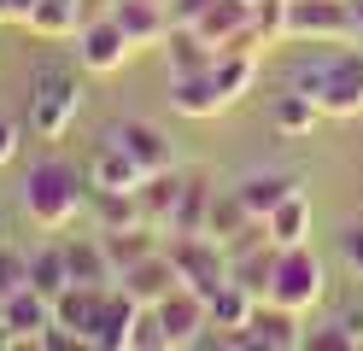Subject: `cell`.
<instances>
[{
    "label": "cell",
    "mask_w": 363,
    "mask_h": 351,
    "mask_svg": "<svg viewBox=\"0 0 363 351\" xmlns=\"http://www.w3.org/2000/svg\"><path fill=\"white\" fill-rule=\"evenodd\" d=\"M287 88L311 94V100L323 106V117H357V111H363V47H346V41H340L334 53L293 65Z\"/></svg>",
    "instance_id": "1"
},
{
    "label": "cell",
    "mask_w": 363,
    "mask_h": 351,
    "mask_svg": "<svg viewBox=\"0 0 363 351\" xmlns=\"http://www.w3.org/2000/svg\"><path fill=\"white\" fill-rule=\"evenodd\" d=\"M88 194H94V182L77 176V164L65 158H35L30 176H24V211L35 228H71L82 211H88Z\"/></svg>",
    "instance_id": "2"
},
{
    "label": "cell",
    "mask_w": 363,
    "mask_h": 351,
    "mask_svg": "<svg viewBox=\"0 0 363 351\" xmlns=\"http://www.w3.org/2000/svg\"><path fill=\"white\" fill-rule=\"evenodd\" d=\"M77 111H82V82H77V70H65V65L35 70V88H30V129H35L41 140H59V135H71Z\"/></svg>",
    "instance_id": "3"
},
{
    "label": "cell",
    "mask_w": 363,
    "mask_h": 351,
    "mask_svg": "<svg viewBox=\"0 0 363 351\" xmlns=\"http://www.w3.org/2000/svg\"><path fill=\"white\" fill-rule=\"evenodd\" d=\"M269 299L287 304V311H316V304L328 299V264L305 246H281V264H276V281H269Z\"/></svg>",
    "instance_id": "4"
},
{
    "label": "cell",
    "mask_w": 363,
    "mask_h": 351,
    "mask_svg": "<svg viewBox=\"0 0 363 351\" xmlns=\"http://www.w3.org/2000/svg\"><path fill=\"white\" fill-rule=\"evenodd\" d=\"M164 252H170L176 275L188 281L194 293H206V299L223 287V281H229V246H223L217 234H170Z\"/></svg>",
    "instance_id": "5"
},
{
    "label": "cell",
    "mask_w": 363,
    "mask_h": 351,
    "mask_svg": "<svg viewBox=\"0 0 363 351\" xmlns=\"http://www.w3.org/2000/svg\"><path fill=\"white\" fill-rule=\"evenodd\" d=\"M287 41H316V47L357 41L352 0H287Z\"/></svg>",
    "instance_id": "6"
},
{
    "label": "cell",
    "mask_w": 363,
    "mask_h": 351,
    "mask_svg": "<svg viewBox=\"0 0 363 351\" xmlns=\"http://www.w3.org/2000/svg\"><path fill=\"white\" fill-rule=\"evenodd\" d=\"M158 311V322H164V340H170V351H182V345H199L211 334V299L206 293H194L188 281L182 287H170L164 299L152 304Z\"/></svg>",
    "instance_id": "7"
},
{
    "label": "cell",
    "mask_w": 363,
    "mask_h": 351,
    "mask_svg": "<svg viewBox=\"0 0 363 351\" xmlns=\"http://www.w3.org/2000/svg\"><path fill=\"white\" fill-rule=\"evenodd\" d=\"M135 53V41L123 35V23L118 18H88L82 30H77V65L88 70V77H111V70H123Z\"/></svg>",
    "instance_id": "8"
},
{
    "label": "cell",
    "mask_w": 363,
    "mask_h": 351,
    "mask_svg": "<svg viewBox=\"0 0 363 351\" xmlns=\"http://www.w3.org/2000/svg\"><path fill=\"white\" fill-rule=\"evenodd\" d=\"M48 328H53V299L41 287L0 299V345H41Z\"/></svg>",
    "instance_id": "9"
},
{
    "label": "cell",
    "mask_w": 363,
    "mask_h": 351,
    "mask_svg": "<svg viewBox=\"0 0 363 351\" xmlns=\"http://www.w3.org/2000/svg\"><path fill=\"white\" fill-rule=\"evenodd\" d=\"M135 316H141V299L123 293V287H106L94 322H88V345H100V351H129V340H135Z\"/></svg>",
    "instance_id": "10"
},
{
    "label": "cell",
    "mask_w": 363,
    "mask_h": 351,
    "mask_svg": "<svg viewBox=\"0 0 363 351\" xmlns=\"http://www.w3.org/2000/svg\"><path fill=\"white\" fill-rule=\"evenodd\" d=\"M240 345H264V351H305V328H299V311H287L276 299H258L252 322H246Z\"/></svg>",
    "instance_id": "11"
},
{
    "label": "cell",
    "mask_w": 363,
    "mask_h": 351,
    "mask_svg": "<svg viewBox=\"0 0 363 351\" xmlns=\"http://www.w3.org/2000/svg\"><path fill=\"white\" fill-rule=\"evenodd\" d=\"M106 140H118V147L141 164L147 176H152V170H170V135L158 129L152 117H123V123L106 129Z\"/></svg>",
    "instance_id": "12"
},
{
    "label": "cell",
    "mask_w": 363,
    "mask_h": 351,
    "mask_svg": "<svg viewBox=\"0 0 363 351\" xmlns=\"http://www.w3.org/2000/svg\"><path fill=\"white\" fill-rule=\"evenodd\" d=\"M111 18L123 23V35L135 41V53L164 47V35H170V6H158V0H111Z\"/></svg>",
    "instance_id": "13"
},
{
    "label": "cell",
    "mask_w": 363,
    "mask_h": 351,
    "mask_svg": "<svg viewBox=\"0 0 363 351\" xmlns=\"http://www.w3.org/2000/svg\"><path fill=\"white\" fill-rule=\"evenodd\" d=\"M182 182H188V170H152L141 176V187H135V199H141V223H152L158 234H170V217H176V199H182Z\"/></svg>",
    "instance_id": "14"
},
{
    "label": "cell",
    "mask_w": 363,
    "mask_h": 351,
    "mask_svg": "<svg viewBox=\"0 0 363 351\" xmlns=\"http://www.w3.org/2000/svg\"><path fill=\"white\" fill-rule=\"evenodd\" d=\"M118 287H123V293H135L141 304H158L170 287H182V275H176V264H170V252L158 246L152 257H141V264H129V269L118 275Z\"/></svg>",
    "instance_id": "15"
},
{
    "label": "cell",
    "mask_w": 363,
    "mask_h": 351,
    "mask_svg": "<svg viewBox=\"0 0 363 351\" xmlns=\"http://www.w3.org/2000/svg\"><path fill=\"white\" fill-rule=\"evenodd\" d=\"M65 257H71V281H88V287H118V264H111V252L94 234H77V240H65Z\"/></svg>",
    "instance_id": "16"
},
{
    "label": "cell",
    "mask_w": 363,
    "mask_h": 351,
    "mask_svg": "<svg viewBox=\"0 0 363 351\" xmlns=\"http://www.w3.org/2000/svg\"><path fill=\"white\" fill-rule=\"evenodd\" d=\"M235 187H240V199L252 205V217H269V211H276L281 199H293L305 182L293 176V170H246Z\"/></svg>",
    "instance_id": "17"
},
{
    "label": "cell",
    "mask_w": 363,
    "mask_h": 351,
    "mask_svg": "<svg viewBox=\"0 0 363 351\" xmlns=\"http://www.w3.org/2000/svg\"><path fill=\"white\" fill-rule=\"evenodd\" d=\"M164 53H170V77H199V70H211V65H217V47L199 35L194 23H170Z\"/></svg>",
    "instance_id": "18"
},
{
    "label": "cell",
    "mask_w": 363,
    "mask_h": 351,
    "mask_svg": "<svg viewBox=\"0 0 363 351\" xmlns=\"http://www.w3.org/2000/svg\"><path fill=\"white\" fill-rule=\"evenodd\" d=\"M211 176L206 170H188V182H182V199H176V217H170V234H206L211 223Z\"/></svg>",
    "instance_id": "19"
},
{
    "label": "cell",
    "mask_w": 363,
    "mask_h": 351,
    "mask_svg": "<svg viewBox=\"0 0 363 351\" xmlns=\"http://www.w3.org/2000/svg\"><path fill=\"white\" fill-rule=\"evenodd\" d=\"M141 176H147L141 164H135L118 140L100 135V152L88 158V182H94V187H123V194H135V187H141Z\"/></svg>",
    "instance_id": "20"
},
{
    "label": "cell",
    "mask_w": 363,
    "mask_h": 351,
    "mask_svg": "<svg viewBox=\"0 0 363 351\" xmlns=\"http://www.w3.org/2000/svg\"><path fill=\"white\" fill-rule=\"evenodd\" d=\"M170 106L182 117H194V123H206V117L223 111V94L211 82V70H199V77H170Z\"/></svg>",
    "instance_id": "21"
},
{
    "label": "cell",
    "mask_w": 363,
    "mask_h": 351,
    "mask_svg": "<svg viewBox=\"0 0 363 351\" xmlns=\"http://www.w3.org/2000/svg\"><path fill=\"white\" fill-rule=\"evenodd\" d=\"M252 223H264V217H252V205L240 199V187H217V194H211V223H206V234H217L223 246H235Z\"/></svg>",
    "instance_id": "22"
},
{
    "label": "cell",
    "mask_w": 363,
    "mask_h": 351,
    "mask_svg": "<svg viewBox=\"0 0 363 351\" xmlns=\"http://www.w3.org/2000/svg\"><path fill=\"white\" fill-rule=\"evenodd\" d=\"M211 82H217V94H223V111L240 106L246 94H252V82H258V53H217Z\"/></svg>",
    "instance_id": "23"
},
{
    "label": "cell",
    "mask_w": 363,
    "mask_h": 351,
    "mask_svg": "<svg viewBox=\"0 0 363 351\" xmlns=\"http://www.w3.org/2000/svg\"><path fill=\"white\" fill-rule=\"evenodd\" d=\"M246 23H252V0H211V6L194 18V30L206 35L211 47H223V41H235Z\"/></svg>",
    "instance_id": "24"
},
{
    "label": "cell",
    "mask_w": 363,
    "mask_h": 351,
    "mask_svg": "<svg viewBox=\"0 0 363 351\" xmlns=\"http://www.w3.org/2000/svg\"><path fill=\"white\" fill-rule=\"evenodd\" d=\"M88 217H94L100 234H111V228H135V223H141V199L123 194V187H94V194H88Z\"/></svg>",
    "instance_id": "25"
},
{
    "label": "cell",
    "mask_w": 363,
    "mask_h": 351,
    "mask_svg": "<svg viewBox=\"0 0 363 351\" xmlns=\"http://www.w3.org/2000/svg\"><path fill=\"white\" fill-rule=\"evenodd\" d=\"M264 234H269L276 246H305V240H311V199H305V187L264 217Z\"/></svg>",
    "instance_id": "26"
},
{
    "label": "cell",
    "mask_w": 363,
    "mask_h": 351,
    "mask_svg": "<svg viewBox=\"0 0 363 351\" xmlns=\"http://www.w3.org/2000/svg\"><path fill=\"white\" fill-rule=\"evenodd\" d=\"M30 30L48 35V41H77V30H82V0H35Z\"/></svg>",
    "instance_id": "27"
},
{
    "label": "cell",
    "mask_w": 363,
    "mask_h": 351,
    "mask_svg": "<svg viewBox=\"0 0 363 351\" xmlns=\"http://www.w3.org/2000/svg\"><path fill=\"white\" fill-rule=\"evenodd\" d=\"M316 123H323V106H316L311 94H299V88H287L281 100H276V135H287V140H299V135H311Z\"/></svg>",
    "instance_id": "28"
},
{
    "label": "cell",
    "mask_w": 363,
    "mask_h": 351,
    "mask_svg": "<svg viewBox=\"0 0 363 351\" xmlns=\"http://www.w3.org/2000/svg\"><path fill=\"white\" fill-rule=\"evenodd\" d=\"M30 287H41L48 299H59L65 287H71V257H65V246H41V252H30Z\"/></svg>",
    "instance_id": "29"
},
{
    "label": "cell",
    "mask_w": 363,
    "mask_h": 351,
    "mask_svg": "<svg viewBox=\"0 0 363 351\" xmlns=\"http://www.w3.org/2000/svg\"><path fill=\"white\" fill-rule=\"evenodd\" d=\"M252 30L269 41H287V0H252Z\"/></svg>",
    "instance_id": "30"
},
{
    "label": "cell",
    "mask_w": 363,
    "mask_h": 351,
    "mask_svg": "<svg viewBox=\"0 0 363 351\" xmlns=\"http://www.w3.org/2000/svg\"><path fill=\"white\" fill-rule=\"evenodd\" d=\"M24 287H30V252L0 246V299H12V293H24Z\"/></svg>",
    "instance_id": "31"
},
{
    "label": "cell",
    "mask_w": 363,
    "mask_h": 351,
    "mask_svg": "<svg viewBox=\"0 0 363 351\" xmlns=\"http://www.w3.org/2000/svg\"><path fill=\"white\" fill-rule=\"evenodd\" d=\"M129 351H170L164 322H158V311H152V304H141V316H135V340H129Z\"/></svg>",
    "instance_id": "32"
},
{
    "label": "cell",
    "mask_w": 363,
    "mask_h": 351,
    "mask_svg": "<svg viewBox=\"0 0 363 351\" xmlns=\"http://www.w3.org/2000/svg\"><path fill=\"white\" fill-rule=\"evenodd\" d=\"M305 351H352V340L340 322H323V328H305Z\"/></svg>",
    "instance_id": "33"
},
{
    "label": "cell",
    "mask_w": 363,
    "mask_h": 351,
    "mask_svg": "<svg viewBox=\"0 0 363 351\" xmlns=\"http://www.w3.org/2000/svg\"><path fill=\"white\" fill-rule=\"evenodd\" d=\"M340 264L363 281V223H346V228H340Z\"/></svg>",
    "instance_id": "34"
},
{
    "label": "cell",
    "mask_w": 363,
    "mask_h": 351,
    "mask_svg": "<svg viewBox=\"0 0 363 351\" xmlns=\"http://www.w3.org/2000/svg\"><path fill=\"white\" fill-rule=\"evenodd\" d=\"M334 322L346 328V340H352V351H357V345H363V304H346V311H340Z\"/></svg>",
    "instance_id": "35"
},
{
    "label": "cell",
    "mask_w": 363,
    "mask_h": 351,
    "mask_svg": "<svg viewBox=\"0 0 363 351\" xmlns=\"http://www.w3.org/2000/svg\"><path fill=\"white\" fill-rule=\"evenodd\" d=\"M12 158H18V123L0 111V164H12Z\"/></svg>",
    "instance_id": "36"
},
{
    "label": "cell",
    "mask_w": 363,
    "mask_h": 351,
    "mask_svg": "<svg viewBox=\"0 0 363 351\" xmlns=\"http://www.w3.org/2000/svg\"><path fill=\"white\" fill-rule=\"evenodd\" d=\"M206 6H211V0H170V23H194Z\"/></svg>",
    "instance_id": "37"
},
{
    "label": "cell",
    "mask_w": 363,
    "mask_h": 351,
    "mask_svg": "<svg viewBox=\"0 0 363 351\" xmlns=\"http://www.w3.org/2000/svg\"><path fill=\"white\" fill-rule=\"evenodd\" d=\"M30 12H35V0H6V18H18V23H30Z\"/></svg>",
    "instance_id": "38"
},
{
    "label": "cell",
    "mask_w": 363,
    "mask_h": 351,
    "mask_svg": "<svg viewBox=\"0 0 363 351\" xmlns=\"http://www.w3.org/2000/svg\"><path fill=\"white\" fill-rule=\"evenodd\" d=\"M352 23H357V41H363V0H352Z\"/></svg>",
    "instance_id": "39"
},
{
    "label": "cell",
    "mask_w": 363,
    "mask_h": 351,
    "mask_svg": "<svg viewBox=\"0 0 363 351\" xmlns=\"http://www.w3.org/2000/svg\"><path fill=\"white\" fill-rule=\"evenodd\" d=\"M0 246H6V234H0Z\"/></svg>",
    "instance_id": "40"
},
{
    "label": "cell",
    "mask_w": 363,
    "mask_h": 351,
    "mask_svg": "<svg viewBox=\"0 0 363 351\" xmlns=\"http://www.w3.org/2000/svg\"><path fill=\"white\" fill-rule=\"evenodd\" d=\"M158 6H170V0H158Z\"/></svg>",
    "instance_id": "41"
}]
</instances>
